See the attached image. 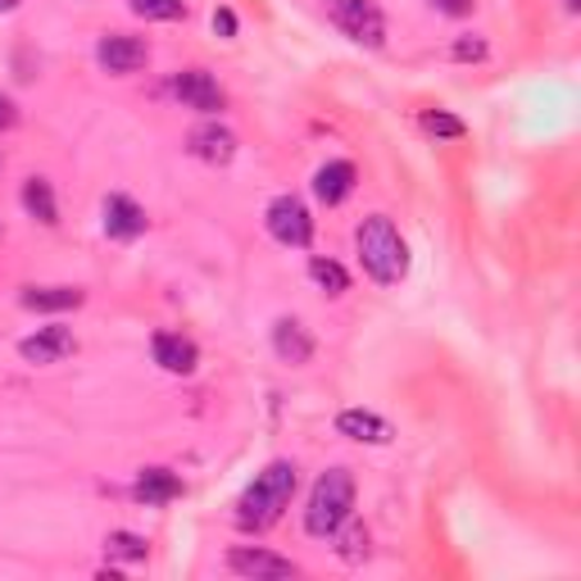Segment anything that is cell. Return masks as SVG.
Returning a JSON list of instances; mask_svg holds the SVG:
<instances>
[{
    "label": "cell",
    "mask_w": 581,
    "mask_h": 581,
    "mask_svg": "<svg viewBox=\"0 0 581 581\" xmlns=\"http://www.w3.org/2000/svg\"><path fill=\"white\" fill-rule=\"evenodd\" d=\"M14 123H19V110H14V101H10V95L0 91V132H6V128H14Z\"/></svg>",
    "instance_id": "27"
},
{
    "label": "cell",
    "mask_w": 581,
    "mask_h": 581,
    "mask_svg": "<svg viewBox=\"0 0 581 581\" xmlns=\"http://www.w3.org/2000/svg\"><path fill=\"white\" fill-rule=\"evenodd\" d=\"M309 277L327 290V296H346V290H350V277H346V268L342 264H336V259H309Z\"/></svg>",
    "instance_id": "19"
},
{
    "label": "cell",
    "mask_w": 581,
    "mask_h": 581,
    "mask_svg": "<svg viewBox=\"0 0 581 581\" xmlns=\"http://www.w3.org/2000/svg\"><path fill=\"white\" fill-rule=\"evenodd\" d=\"M214 32L218 37H236V14L232 10H214Z\"/></svg>",
    "instance_id": "26"
},
{
    "label": "cell",
    "mask_w": 581,
    "mask_h": 581,
    "mask_svg": "<svg viewBox=\"0 0 581 581\" xmlns=\"http://www.w3.org/2000/svg\"><path fill=\"white\" fill-rule=\"evenodd\" d=\"M82 300H86V290H78V286H28L23 290V309H37V314L78 309Z\"/></svg>",
    "instance_id": "16"
},
{
    "label": "cell",
    "mask_w": 581,
    "mask_h": 581,
    "mask_svg": "<svg viewBox=\"0 0 581 581\" xmlns=\"http://www.w3.org/2000/svg\"><path fill=\"white\" fill-rule=\"evenodd\" d=\"M355 251H359L364 273L377 286H396L409 273V246H405V236L396 232V223L386 214H373V218H364L355 227Z\"/></svg>",
    "instance_id": "2"
},
{
    "label": "cell",
    "mask_w": 581,
    "mask_h": 581,
    "mask_svg": "<svg viewBox=\"0 0 581 581\" xmlns=\"http://www.w3.org/2000/svg\"><path fill=\"white\" fill-rule=\"evenodd\" d=\"M336 531H342V554H346L350 563H359V559L368 554V531H364L359 522H350V518L336 527Z\"/></svg>",
    "instance_id": "21"
},
{
    "label": "cell",
    "mask_w": 581,
    "mask_h": 581,
    "mask_svg": "<svg viewBox=\"0 0 581 581\" xmlns=\"http://www.w3.org/2000/svg\"><path fill=\"white\" fill-rule=\"evenodd\" d=\"M431 10H441V14H450V19H463V14H472V0H427Z\"/></svg>",
    "instance_id": "25"
},
{
    "label": "cell",
    "mask_w": 581,
    "mask_h": 581,
    "mask_svg": "<svg viewBox=\"0 0 581 581\" xmlns=\"http://www.w3.org/2000/svg\"><path fill=\"white\" fill-rule=\"evenodd\" d=\"M95 60H101L105 73H136V69H145V60H151V45L141 37H128V32H110V37H101V45H95Z\"/></svg>",
    "instance_id": "7"
},
{
    "label": "cell",
    "mask_w": 581,
    "mask_h": 581,
    "mask_svg": "<svg viewBox=\"0 0 581 581\" xmlns=\"http://www.w3.org/2000/svg\"><path fill=\"white\" fill-rule=\"evenodd\" d=\"M191 155L205 160V164H232L236 136H232L223 123H201L196 132H191Z\"/></svg>",
    "instance_id": "14"
},
{
    "label": "cell",
    "mask_w": 581,
    "mask_h": 581,
    "mask_svg": "<svg viewBox=\"0 0 581 581\" xmlns=\"http://www.w3.org/2000/svg\"><path fill=\"white\" fill-rule=\"evenodd\" d=\"M264 223H268L273 241H282V246H296V251H305L309 241H314V218H309L305 201H300V196H290V191L268 205Z\"/></svg>",
    "instance_id": "5"
},
{
    "label": "cell",
    "mask_w": 581,
    "mask_h": 581,
    "mask_svg": "<svg viewBox=\"0 0 581 581\" xmlns=\"http://www.w3.org/2000/svg\"><path fill=\"white\" fill-rule=\"evenodd\" d=\"M128 6H132V14H141V19H155V23H173V19H182V14H186L182 0H128Z\"/></svg>",
    "instance_id": "20"
},
{
    "label": "cell",
    "mask_w": 581,
    "mask_h": 581,
    "mask_svg": "<svg viewBox=\"0 0 581 581\" xmlns=\"http://www.w3.org/2000/svg\"><path fill=\"white\" fill-rule=\"evenodd\" d=\"M10 10H19V0H0V14H10Z\"/></svg>",
    "instance_id": "28"
},
{
    "label": "cell",
    "mask_w": 581,
    "mask_h": 581,
    "mask_svg": "<svg viewBox=\"0 0 581 581\" xmlns=\"http://www.w3.org/2000/svg\"><path fill=\"white\" fill-rule=\"evenodd\" d=\"M0 169H6V160H0Z\"/></svg>",
    "instance_id": "30"
},
{
    "label": "cell",
    "mask_w": 581,
    "mask_h": 581,
    "mask_svg": "<svg viewBox=\"0 0 581 581\" xmlns=\"http://www.w3.org/2000/svg\"><path fill=\"white\" fill-rule=\"evenodd\" d=\"M23 210H28L37 223L55 227V223H60V205H55L51 182H45V177H28V182H23Z\"/></svg>",
    "instance_id": "18"
},
{
    "label": "cell",
    "mask_w": 581,
    "mask_h": 581,
    "mask_svg": "<svg viewBox=\"0 0 581 581\" xmlns=\"http://www.w3.org/2000/svg\"><path fill=\"white\" fill-rule=\"evenodd\" d=\"M151 355H155V364H160L164 373H177V377L196 373V364H201L196 342H186V336H177V332H155Z\"/></svg>",
    "instance_id": "9"
},
{
    "label": "cell",
    "mask_w": 581,
    "mask_h": 581,
    "mask_svg": "<svg viewBox=\"0 0 581 581\" xmlns=\"http://www.w3.org/2000/svg\"><path fill=\"white\" fill-rule=\"evenodd\" d=\"M336 431L350 436V441H364V446H386V441H391V422L377 418L373 409H342V414H336Z\"/></svg>",
    "instance_id": "12"
},
{
    "label": "cell",
    "mask_w": 581,
    "mask_h": 581,
    "mask_svg": "<svg viewBox=\"0 0 581 581\" xmlns=\"http://www.w3.org/2000/svg\"><path fill=\"white\" fill-rule=\"evenodd\" d=\"M355 509V477L350 468H332L314 481V491H309V504H305V531L318 541L336 537V527H342Z\"/></svg>",
    "instance_id": "3"
},
{
    "label": "cell",
    "mask_w": 581,
    "mask_h": 581,
    "mask_svg": "<svg viewBox=\"0 0 581 581\" xmlns=\"http://www.w3.org/2000/svg\"><path fill=\"white\" fill-rule=\"evenodd\" d=\"M173 95H177L186 110H201V114H218V110L227 105L223 86H218L205 69H182V73H173Z\"/></svg>",
    "instance_id": "6"
},
{
    "label": "cell",
    "mask_w": 581,
    "mask_h": 581,
    "mask_svg": "<svg viewBox=\"0 0 581 581\" xmlns=\"http://www.w3.org/2000/svg\"><path fill=\"white\" fill-rule=\"evenodd\" d=\"M132 496L141 500V504H169V500H177L182 496V477L177 472H169V468H145L141 477H136V487H132Z\"/></svg>",
    "instance_id": "15"
},
{
    "label": "cell",
    "mask_w": 581,
    "mask_h": 581,
    "mask_svg": "<svg viewBox=\"0 0 581 581\" xmlns=\"http://www.w3.org/2000/svg\"><path fill=\"white\" fill-rule=\"evenodd\" d=\"M355 164L350 160H327L318 173H314V196L332 210V205H342L346 196H350V191H355Z\"/></svg>",
    "instance_id": "10"
},
{
    "label": "cell",
    "mask_w": 581,
    "mask_h": 581,
    "mask_svg": "<svg viewBox=\"0 0 581 581\" xmlns=\"http://www.w3.org/2000/svg\"><path fill=\"white\" fill-rule=\"evenodd\" d=\"M455 60H459V64L487 60V41H481V37H459V41H455Z\"/></svg>",
    "instance_id": "24"
},
{
    "label": "cell",
    "mask_w": 581,
    "mask_h": 581,
    "mask_svg": "<svg viewBox=\"0 0 581 581\" xmlns=\"http://www.w3.org/2000/svg\"><path fill=\"white\" fill-rule=\"evenodd\" d=\"M296 481H300L296 463H290V459H273L246 487V496L236 500V527L241 531H268L286 513L290 496H296Z\"/></svg>",
    "instance_id": "1"
},
{
    "label": "cell",
    "mask_w": 581,
    "mask_h": 581,
    "mask_svg": "<svg viewBox=\"0 0 581 581\" xmlns=\"http://www.w3.org/2000/svg\"><path fill=\"white\" fill-rule=\"evenodd\" d=\"M105 550L119 554V559H145V550H151V546H145L141 537H132V531H114V537L105 541Z\"/></svg>",
    "instance_id": "22"
},
{
    "label": "cell",
    "mask_w": 581,
    "mask_h": 581,
    "mask_svg": "<svg viewBox=\"0 0 581 581\" xmlns=\"http://www.w3.org/2000/svg\"><path fill=\"white\" fill-rule=\"evenodd\" d=\"M327 14L350 41L368 45V51H377L386 41V19L377 10V0H327Z\"/></svg>",
    "instance_id": "4"
},
{
    "label": "cell",
    "mask_w": 581,
    "mask_h": 581,
    "mask_svg": "<svg viewBox=\"0 0 581 581\" xmlns=\"http://www.w3.org/2000/svg\"><path fill=\"white\" fill-rule=\"evenodd\" d=\"M227 568L241 572V577H296L300 568L282 559V554H268V550H251V546H241L227 554Z\"/></svg>",
    "instance_id": "11"
},
{
    "label": "cell",
    "mask_w": 581,
    "mask_h": 581,
    "mask_svg": "<svg viewBox=\"0 0 581 581\" xmlns=\"http://www.w3.org/2000/svg\"><path fill=\"white\" fill-rule=\"evenodd\" d=\"M73 350H78V336H73L69 327H60V323L37 327L32 336H23V342H19V355H23L28 364H60V359H69Z\"/></svg>",
    "instance_id": "8"
},
{
    "label": "cell",
    "mask_w": 581,
    "mask_h": 581,
    "mask_svg": "<svg viewBox=\"0 0 581 581\" xmlns=\"http://www.w3.org/2000/svg\"><path fill=\"white\" fill-rule=\"evenodd\" d=\"M145 232V210L132 196H105V236L114 241H136Z\"/></svg>",
    "instance_id": "13"
},
{
    "label": "cell",
    "mask_w": 581,
    "mask_h": 581,
    "mask_svg": "<svg viewBox=\"0 0 581 581\" xmlns=\"http://www.w3.org/2000/svg\"><path fill=\"white\" fill-rule=\"evenodd\" d=\"M577 6H581V0H563V10H568V14H577Z\"/></svg>",
    "instance_id": "29"
},
{
    "label": "cell",
    "mask_w": 581,
    "mask_h": 581,
    "mask_svg": "<svg viewBox=\"0 0 581 581\" xmlns=\"http://www.w3.org/2000/svg\"><path fill=\"white\" fill-rule=\"evenodd\" d=\"M273 346H277V355H282L286 364H309V355H314L309 332H305L296 318H277V327H273Z\"/></svg>",
    "instance_id": "17"
},
{
    "label": "cell",
    "mask_w": 581,
    "mask_h": 581,
    "mask_svg": "<svg viewBox=\"0 0 581 581\" xmlns=\"http://www.w3.org/2000/svg\"><path fill=\"white\" fill-rule=\"evenodd\" d=\"M422 128H427L431 136H463V123H459L455 114H446V110H431V114H422Z\"/></svg>",
    "instance_id": "23"
}]
</instances>
